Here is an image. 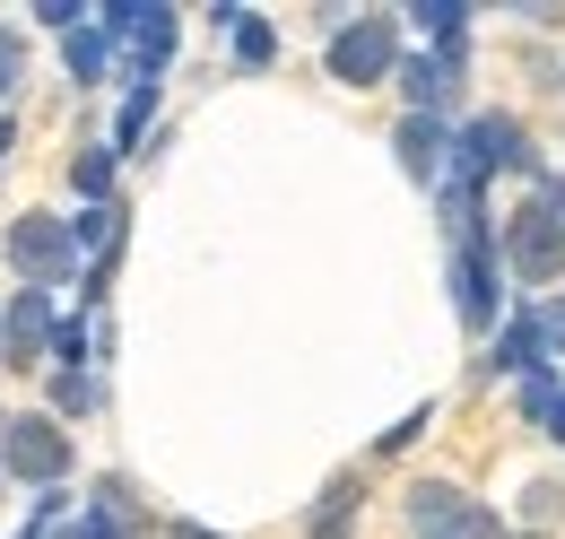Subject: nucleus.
Masks as SVG:
<instances>
[{"instance_id": "nucleus-1", "label": "nucleus", "mask_w": 565, "mask_h": 539, "mask_svg": "<svg viewBox=\"0 0 565 539\" xmlns=\"http://www.w3.org/2000/svg\"><path fill=\"white\" fill-rule=\"evenodd\" d=\"M540 157H531V139L513 114H479V123H461L452 131V157H444V183L435 192H461V201H479L488 192V175H531Z\"/></svg>"}, {"instance_id": "nucleus-2", "label": "nucleus", "mask_w": 565, "mask_h": 539, "mask_svg": "<svg viewBox=\"0 0 565 539\" xmlns=\"http://www.w3.org/2000/svg\"><path fill=\"white\" fill-rule=\"evenodd\" d=\"M452 314L470 331H495L504 314V253H495V218H470L452 235Z\"/></svg>"}, {"instance_id": "nucleus-3", "label": "nucleus", "mask_w": 565, "mask_h": 539, "mask_svg": "<svg viewBox=\"0 0 565 539\" xmlns=\"http://www.w3.org/2000/svg\"><path fill=\"white\" fill-rule=\"evenodd\" d=\"M495 253H504V278H522V287H557V278H565V218L531 192V201L495 226Z\"/></svg>"}, {"instance_id": "nucleus-4", "label": "nucleus", "mask_w": 565, "mask_h": 539, "mask_svg": "<svg viewBox=\"0 0 565 539\" xmlns=\"http://www.w3.org/2000/svg\"><path fill=\"white\" fill-rule=\"evenodd\" d=\"M96 27H105V44H131V87H157V70L174 62V44H183L166 0H105Z\"/></svg>"}, {"instance_id": "nucleus-5", "label": "nucleus", "mask_w": 565, "mask_h": 539, "mask_svg": "<svg viewBox=\"0 0 565 539\" xmlns=\"http://www.w3.org/2000/svg\"><path fill=\"white\" fill-rule=\"evenodd\" d=\"M392 70H401V18L392 9H365V18L331 27V78L340 87H383Z\"/></svg>"}, {"instance_id": "nucleus-6", "label": "nucleus", "mask_w": 565, "mask_h": 539, "mask_svg": "<svg viewBox=\"0 0 565 539\" xmlns=\"http://www.w3.org/2000/svg\"><path fill=\"white\" fill-rule=\"evenodd\" d=\"M0 253H9V270H18L26 287H62V278L78 270V235L53 218V209H26V218H9Z\"/></svg>"}, {"instance_id": "nucleus-7", "label": "nucleus", "mask_w": 565, "mask_h": 539, "mask_svg": "<svg viewBox=\"0 0 565 539\" xmlns=\"http://www.w3.org/2000/svg\"><path fill=\"white\" fill-rule=\"evenodd\" d=\"M0 478H26L35 496L62 487V478H71V435H62V418H9V435H0Z\"/></svg>"}, {"instance_id": "nucleus-8", "label": "nucleus", "mask_w": 565, "mask_h": 539, "mask_svg": "<svg viewBox=\"0 0 565 539\" xmlns=\"http://www.w3.org/2000/svg\"><path fill=\"white\" fill-rule=\"evenodd\" d=\"M409 531L418 539H504L495 514L470 487H452V478H418V487H409Z\"/></svg>"}, {"instance_id": "nucleus-9", "label": "nucleus", "mask_w": 565, "mask_h": 539, "mask_svg": "<svg viewBox=\"0 0 565 539\" xmlns=\"http://www.w3.org/2000/svg\"><path fill=\"white\" fill-rule=\"evenodd\" d=\"M53 331H62V323H53V296L26 287V296H9V314H0V357H9V366H35V357L53 348Z\"/></svg>"}, {"instance_id": "nucleus-10", "label": "nucleus", "mask_w": 565, "mask_h": 539, "mask_svg": "<svg viewBox=\"0 0 565 539\" xmlns=\"http://www.w3.org/2000/svg\"><path fill=\"white\" fill-rule=\"evenodd\" d=\"M461 62L470 53H401V96H409V114H435L444 123V105H452V87H461Z\"/></svg>"}, {"instance_id": "nucleus-11", "label": "nucleus", "mask_w": 565, "mask_h": 539, "mask_svg": "<svg viewBox=\"0 0 565 539\" xmlns=\"http://www.w3.org/2000/svg\"><path fill=\"white\" fill-rule=\"evenodd\" d=\"M392 148H401V175H409V183H444V157H452V131H444L435 114H409V123L392 131Z\"/></svg>"}, {"instance_id": "nucleus-12", "label": "nucleus", "mask_w": 565, "mask_h": 539, "mask_svg": "<svg viewBox=\"0 0 565 539\" xmlns=\"http://www.w3.org/2000/svg\"><path fill=\"white\" fill-rule=\"evenodd\" d=\"M495 374H540L548 366V339H540V305H522L504 331H495V357H488Z\"/></svg>"}, {"instance_id": "nucleus-13", "label": "nucleus", "mask_w": 565, "mask_h": 539, "mask_svg": "<svg viewBox=\"0 0 565 539\" xmlns=\"http://www.w3.org/2000/svg\"><path fill=\"white\" fill-rule=\"evenodd\" d=\"M356 505H365V471H340L331 487H322V505H313L305 539H349L356 531Z\"/></svg>"}, {"instance_id": "nucleus-14", "label": "nucleus", "mask_w": 565, "mask_h": 539, "mask_svg": "<svg viewBox=\"0 0 565 539\" xmlns=\"http://www.w3.org/2000/svg\"><path fill=\"white\" fill-rule=\"evenodd\" d=\"M217 18H226V44H235V62H244V70H270V62H279V35H270L262 9H217Z\"/></svg>"}, {"instance_id": "nucleus-15", "label": "nucleus", "mask_w": 565, "mask_h": 539, "mask_svg": "<svg viewBox=\"0 0 565 539\" xmlns=\"http://www.w3.org/2000/svg\"><path fill=\"white\" fill-rule=\"evenodd\" d=\"M401 18H409V27H426L444 53H461V44H470V0H418V9H401Z\"/></svg>"}, {"instance_id": "nucleus-16", "label": "nucleus", "mask_w": 565, "mask_h": 539, "mask_svg": "<svg viewBox=\"0 0 565 539\" xmlns=\"http://www.w3.org/2000/svg\"><path fill=\"white\" fill-rule=\"evenodd\" d=\"M62 53H71V78H78V87H96V78L114 70V44H105V27H78V35H62Z\"/></svg>"}, {"instance_id": "nucleus-17", "label": "nucleus", "mask_w": 565, "mask_h": 539, "mask_svg": "<svg viewBox=\"0 0 565 539\" xmlns=\"http://www.w3.org/2000/svg\"><path fill=\"white\" fill-rule=\"evenodd\" d=\"M513 401H522V418H531V426L548 435V418H557V401H565L557 366H540V374H522V392H513Z\"/></svg>"}, {"instance_id": "nucleus-18", "label": "nucleus", "mask_w": 565, "mask_h": 539, "mask_svg": "<svg viewBox=\"0 0 565 539\" xmlns=\"http://www.w3.org/2000/svg\"><path fill=\"white\" fill-rule=\"evenodd\" d=\"M96 401H105V383H96V374H78V366H53V409H62V418H87Z\"/></svg>"}, {"instance_id": "nucleus-19", "label": "nucleus", "mask_w": 565, "mask_h": 539, "mask_svg": "<svg viewBox=\"0 0 565 539\" xmlns=\"http://www.w3.org/2000/svg\"><path fill=\"white\" fill-rule=\"evenodd\" d=\"M71 183L87 192V209L114 201V148H78V157H71Z\"/></svg>"}, {"instance_id": "nucleus-20", "label": "nucleus", "mask_w": 565, "mask_h": 539, "mask_svg": "<svg viewBox=\"0 0 565 539\" xmlns=\"http://www.w3.org/2000/svg\"><path fill=\"white\" fill-rule=\"evenodd\" d=\"M148 114H157V87H131V96H122V131H114V157L148 139Z\"/></svg>"}, {"instance_id": "nucleus-21", "label": "nucleus", "mask_w": 565, "mask_h": 539, "mask_svg": "<svg viewBox=\"0 0 565 539\" xmlns=\"http://www.w3.org/2000/svg\"><path fill=\"white\" fill-rule=\"evenodd\" d=\"M26 78V27H0V96Z\"/></svg>"}, {"instance_id": "nucleus-22", "label": "nucleus", "mask_w": 565, "mask_h": 539, "mask_svg": "<svg viewBox=\"0 0 565 539\" xmlns=\"http://www.w3.org/2000/svg\"><path fill=\"white\" fill-rule=\"evenodd\" d=\"M426 418H435V409H409V418H401L392 435H374V453H401V444H418V435H426Z\"/></svg>"}, {"instance_id": "nucleus-23", "label": "nucleus", "mask_w": 565, "mask_h": 539, "mask_svg": "<svg viewBox=\"0 0 565 539\" xmlns=\"http://www.w3.org/2000/svg\"><path fill=\"white\" fill-rule=\"evenodd\" d=\"M53 357H62V366H78V374H87V331H78V323H62V331H53Z\"/></svg>"}, {"instance_id": "nucleus-24", "label": "nucleus", "mask_w": 565, "mask_h": 539, "mask_svg": "<svg viewBox=\"0 0 565 539\" xmlns=\"http://www.w3.org/2000/svg\"><path fill=\"white\" fill-rule=\"evenodd\" d=\"M540 339H548V348H565V296H540Z\"/></svg>"}, {"instance_id": "nucleus-25", "label": "nucleus", "mask_w": 565, "mask_h": 539, "mask_svg": "<svg viewBox=\"0 0 565 539\" xmlns=\"http://www.w3.org/2000/svg\"><path fill=\"white\" fill-rule=\"evenodd\" d=\"M522 505H531V531H540V522H548V514H557L565 496H557V487H548V478H540V487H531V496H522Z\"/></svg>"}, {"instance_id": "nucleus-26", "label": "nucleus", "mask_w": 565, "mask_h": 539, "mask_svg": "<svg viewBox=\"0 0 565 539\" xmlns=\"http://www.w3.org/2000/svg\"><path fill=\"white\" fill-rule=\"evenodd\" d=\"M540 201H548V209L565 218V175H540Z\"/></svg>"}, {"instance_id": "nucleus-27", "label": "nucleus", "mask_w": 565, "mask_h": 539, "mask_svg": "<svg viewBox=\"0 0 565 539\" xmlns=\"http://www.w3.org/2000/svg\"><path fill=\"white\" fill-rule=\"evenodd\" d=\"M548 444H565V401H557V418H548Z\"/></svg>"}, {"instance_id": "nucleus-28", "label": "nucleus", "mask_w": 565, "mask_h": 539, "mask_svg": "<svg viewBox=\"0 0 565 539\" xmlns=\"http://www.w3.org/2000/svg\"><path fill=\"white\" fill-rule=\"evenodd\" d=\"M9 148H18V123H0V157H9Z\"/></svg>"}, {"instance_id": "nucleus-29", "label": "nucleus", "mask_w": 565, "mask_h": 539, "mask_svg": "<svg viewBox=\"0 0 565 539\" xmlns=\"http://www.w3.org/2000/svg\"><path fill=\"white\" fill-rule=\"evenodd\" d=\"M504 539H540V531H504Z\"/></svg>"}, {"instance_id": "nucleus-30", "label": "nucleus", "mask_w": 565, "mask_h": 539, "mask_svg": "<svg viewBox=\"0 0 565 539\" xmlns=\"http://www.w3.org/2000/svg\"><path fill=\"white\" fill-rule=\"evenodd\" d=\"M0 435H9V409H0Z\"/></svg>"}, {"instance_id": "nucleus-31", "label": "nucleus", "mask_w": 565, "mask_h": 539, "mask_svg": "<svg viewBox=\"0 0 565 539\" xmlns=\"http://www.w3.org/2000/svg\"><path fill=\"white\" fill-rule=\"evenodd\" d=\"M0 487H9V478H0Z\"/></svg>"}]
</instances>
